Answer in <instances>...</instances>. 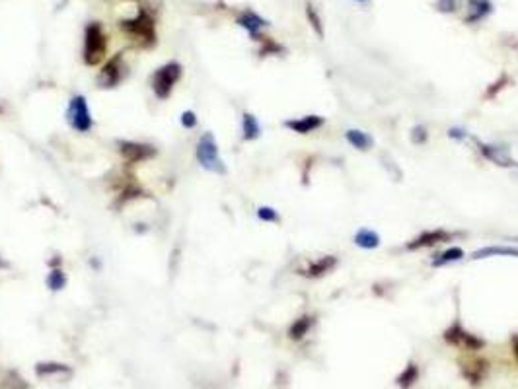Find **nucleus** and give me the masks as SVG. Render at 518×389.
<instances>
[{"label":"nucleus","mask_w":518,"mask_h":389,"mask_svg":"<svg viewBox=\"0 0 518 389\" xmlns=\"http://www.w3.org/2000/svg\"><path fill=\"white\" fill-rule=\"evenodd\" d=\"M419 379V368L413 362H409L407 366L403 368V372L396 378V384H398V388L400 389H409L413 388L415 381Z\"/></svg>","instance_id":"nucleus-22"},{"label":"nucleus","mask_w":518,"mask_h":389,"mask_svg":"<svg viewBox=\"0 0 518 389\" xmlns=\"http://www.w3.org/2000/svg\"><path fill=\"white\" fill-rule=\"evenodd\" d=\"M182 74H184V67L177 60H170V63L162 65L160 69L154 70V74L150 76V88H152L154 96L160 102L168 100L173 93L175 84L182 80Z\"/></svg>","instance_id":"nucleus-3"},{"label":"nucleus","mask_w":518,"mask_h":389,"mask_svg":"<svg viewBox=\"0 0 518 389\" xmlns=\"http://www.w3.org/2000/svg\"><path fill=\"white\" fill-rule=\"evenodd\" d=\"M493 12V4L491 0H468V16H466V23H477L482 22L484 18H487Z\"/></svg>","instance_id":"nucleus-15"},{"label":"nucleus","mask_w":518,"mask_h":389,"mask_svg":"<svg viewBox=\"0 0 518 389\" xmlns=\"http://www.w3.org/2000/svg\"><path fill=\"white\" fill-rule=\"evenodd\" d=\"M123 74H125V65H123V53H117L114 57L109 58L105 63L98 78H96V84L98 88L102 90H114L119 86V82L123 80Z\"/></svg>","instance_id":"nucleus-7"},{"label":"nucleus","mask_w":518,"mask_h":389,"mask_svg":"<svg viewBox=\"0 0 518 389\" xmlns=\"http://www.w3.org/2000/svg\"><path fill=\"white\" fill-rule=\"evenodd\" d=\"M449 137L450 138H458V140H464V138L468 137V135H466V131H464V129H454V126H452V129L449 131Z\"/></svg>","instance_id":"nucleus-33"},{"label":"nucleus","mask_w":518,"mask_h":389,"mask_svg":"<svg viewBox=\"0 0 518 389\" xmlns=\"http://www.w3.org/2000/svg\"><path fill=\"white\" fill-rule=\"evenodd\" d=\"M306 18H308V22H310L312 25V30L318 34V37H323L325 35V32H323V23H322V18H320V14H318V10L314 8V4H306Z\"/></svg>","instance_id":"nucleus-26"},{"label":"nucleus","mask_w":518,"mask_h":389,"mask_svg":"<svg viewBox=\"0 0 518 389\" xmlns=\"http://www.w3.org/2000/svg\"><path fill=\"white\" fill-rule=\"evenodd\" d=\"M261 135V125L257 121V117L252 113H244L242 115V138L244 140H255Z\"/></svg>","instance_id":"nucleus-20"},{"label":"nucleus","mask_w":518,"mask_h":389,"mask_svg":"<svg viewBox=\"0 0 518 389\" xmlns=\"http://www.w3.org/2000/svg\"><path fill=\"white\" fill-rule=\"evenodd\" d=\"M444 341L449 344H454V346H462L466 351H479V348L485 346L484 339H479V337H475L472 333L466 331L460 323H454L452 327H449L444 331Z\"/></svg>","instance_id":"nucleus-8"},{"label":"nucleus","mask_w":518,"mask_h":389,"mask_svg":"<svg viewBox=\"0 0 518 389\" xmlns=\"http://www.w3.org/2000/svg\"><path fill=\"white\" fill-rule=\"evenodd\" d=\"M489 364L485 362L484 358H472V360H462V374L464 378L468 379L470 384L477 386L482 384V379L485 378V372H487Z\"/></svg>","instance_id":"nucleus-14"},{"label":"nucleus","mask_w":518,"mask_h":389,"mask_svg":"<svg viewBox=\"0 0 518 389\" xmlns=\"http://www.w3.org/2000/svg\"><path fill=\"white\" fill-rule=\"evenodd\" d=\"M236 23H238L240 27H244V30H246L248 34L252 35L255 41H257V39L261 37V34H259V32H261L263 27H267V25H269V23H267V20H263V18H261L259 14H255V12H252V10H244L242 14L238 16Z\"/></svg>","instance_id":"nucleus-12"},{"label":"nucleus","mask_w":518,"mask_h":389,"mask_svg":"<svg viewBox=\"0 0 518 389\" xmlns=\"http://www.w3.org/2000/svg\"><path fill=\"white\" fill-rule=\"evenodd\" d=\"M35 376L45 379H63L72 376V368L61 362H37L35 364Z\"/></svg>","instance_id":"nucleus-11"},{"label":"nucleus","mask_w":518,"mask_h":389,"mask_svg":"<svg viewBox=\"0 0 518 389\" xmlns=\"http://www.w3.org/2000/svg\"><path fill=\"white\" fill-rule=\"evenodd\" d=\"M507 82H508L507 74H503V76H501V78L495 82V84H491V88H487V92H485V98H495L497 92H499V90H503Z\"/></svg>","instance_id":"nucleus-32"},{"label":"nucleus","mask_w":518,"mask_h":389,"mask_svg":"<svg viewBox=\"0 0 518 389\" xmlns=\"http://www.w3.org/2000/svg\"><path fill=\"white\" fill-rule=\"evenodd\" d=\"M347 142L353 146V148L357 150H370L374 146V138L370 137L369 133H363V131H358V129H349L345 133Z\"/></svg>","instance_id":"nucleus-18"},{"label":"nucleus","mask_w":518,"mask_h":389,"mask_svg":"<svg viewBox=\"0 0 518 389\" xmlns=\"http://www.w3.org/2000/svg\"><path fill=\"white\" fill-rule=\"evenodd\" d=\"M0 389H30V386L16 370H8L0 376Z\"/></svg>","instance_id":"nucleus-23"},{"label":"nucleus","mask_w":518,"mask_h":389,"mask_svg":"<svg viewBox=\"0 0 518 389\" xmlns=\"http://www.w3.org/2000/svg\"><path fill=\"white\" fill-rule=\"evenodd\" d=\"M180 123H182V126H184V129H195V126H197L195 111H191V109L184 111V113H182V117H180Z\"/></svg>","instance_id":"nucleus-31"},{"label":"nucleus","mask_w":518,"mask_h":389,"mask_svg":"<svg viewBox=\"0 0 518 389\" xmlns=\"http://www.w3.org/2000/svg\"><path fill=\"white\" fill-rule=\"evenodd\" d=\"M107 34L100 22H90L84 30V47H82V58L86 67H98L107 57Z\"/></svg>","instance_id":"nucleus-2"},{"label":"nucleus","mask_w":518,"mask_h":389,"mask_svg":"<svg viewBox=\"0 0 518 389\" xmlns=\"http://www.w3.org/2000/svg\"><path fill=\"white\" fill-rule=\"evenodd\" d=\"M195 158L199 166L207 172L217 173V175L226 173V166H224V160L220 158L219 144H217V138L213 137V133H203L201 138L197 140Z\"/></svg>","instance_id":"nucleus-4"},{"label":"nucleus","mask_w":518,"mask_h":389,"mask_svg":"<svg viewBox=\"0 0 518 389\" xmlns=\"http://www.w3.org/2000/svg\"><path fill=\"white\" fill-rule=\"evenodd\" d=\"M335 265H337V257H334V255H323L318 261L308 265V269H304L300 273L304 276H308V278H320V276L327 275Z\"/></svg>","instance_id":"nucleus-16"},{"label":"nucleus","mask_w":518,"mask_h":389,"mask_svg":"<svg viewBox=\"0 0 518 389\" xmlns=\"http://www.w3.org/2000/svg\"><path fill=\"white\" fill-rule=\"evenodd\" d=\"M437 10L442 14H452L458 10V0H437Z\"/></svg>","instance_id":"nucleus-30"},{"label":"nucleus","mask_w":518,"mask_h":389,"mask_svg":"<svg viewBox=\"0 0 518 389\" xmlns=\"http://www.w3.org/2000/svg\"><path fill=\"white\" fill-rule=\"evenodd\" d=\"M257 41H261V49H259V55L261 57H267V55H277V53H281L283 51V47L275 43L271 37H259Z\"/></svg>","instance_id":"nucleus-27"},{"label":"nucleus","mask_w":518,"mask_h":389,"mask_svg":"<svg viewBox=\"0 0 518 389\" xmlns=\"http://www.w3.org/2000/svg\"><path fill=\"white\" fill-rule=\"evenodd\" d=\"M117 152L123 158V162H127L129 166L149 162L158 154V150L154 148L152 144L137 142V140H117Z\"/></svg>","instance_id":"nucleus-6"},{"label":"nucleus","mask_w":518,"mask_h":389,"mask_svg":"<svg viewBox=\"0 0 518 389\" xmlns=\"http://www.w3.org/2000/svg\"><path fill=\"white\" fill-rule=\"evenodd\" d=\"M512 348H515V356L518 358V335L512 339Z\"/></svg>","instance_id":"nucleus-34"},{"label":"nucleus","mask_w":518,"mask_h":389,"mask_svg":"<svg viewBox=\"0 0 518 389\" xmlns=\"http://www.w3.org/2000/svg\"><path fill=\"white\" fill-rule=\"evenodd\" d=\"M355 245L363 247V249H376L380 245V236L374 230H358L357 236H355Z\"/></svg>","instance_id":"nucleus-21"},{"label":"nucleus","mask_w":518,"mask_h":389,"mask_svg":"<svg viewBox=\"0 0 518 389\" xmlns=\"http://www.w3.org/2000/svg\"><path fill=\"white\" fill-rule=\"evenodd\" d=\"M312 325H314V318L312 315H300L299 320L292 321V325L288 327V339L290 341H300V339H304L308 331L312 329Z\"/></svg>","instance_id":"nucleus-17"},{"label":"nucleus","mask_w":518,"mask_h":389,"mask_svg":"<svg viewBox=\"0 0 518 389\" xmlns=\"http://www.w3.org/2000/svg\"><path fill=\"white\" fill-rule=\"evenodd\" d=\"M67 282H69V278H67L65 271H63L61 267L51 269V273H49L45 278V285L51 292H61V290H65Z\"/></svg>","instance_id":"nucleus-24"},{"label":"nucleus","mask_w":518,"mask_h":389,"mask_svg":"<svg viewBox=\"0 0 518 389\" xmlns=\"http://www.w3.org/2000/svg\"><path fill=\"white\" fill-rule=\"evenodd\" d=\"M409 137H411V142L413 144H417V146H421V144H425L427 142V138H429V135H427V129L423 125H415L413 129H411V133H409Z\"/></svg>","instance_id":"nucleus-28"},{"label":"nucleus","mask_w":518,"mask_h":389,"mask_svg":"<svg viewBox=\"0 0 518 389\" xmlns=\"http://www.w3.org/2000/svg\"><path fill=\"white\" fill-rule=\"evenodd\" d=\"M323 123H325V119L320 117V115H306V117H299V119H288V121H285V126L290 129L292 133L308 135L312 131L320 129Z\"/></svg>","instance_id":"nucleus-13"},{"label":"nucleus","mask_w":518,"mask_h":389,"mask_svg":"<svg viewBox=\"0 0 518 389\" xmlns=\"http://www.w3.org/2000/svg\"><path fill=\"white\" fill-rule=\"evenodd\" d=\"M487 257H518V247H501V245H493V247H482L473 253V261L479 259H487Z\"/></svg>","instance_id":"nucleus-19"},{"label":"nucleus","mask_w":518,"mask_h":389,"mask_svg":"<svg viewBox=\"0 0 518 389\" xmlns=\"http://www.w3.org/2000/svg\"><path fill=\"white\" fill-rule=\"evenodd\" d=\"M67 123L76 133H88L94 126L90 107H88V102H86V98L82 93H76V96L70 98L69 107H67Z\"/></svg>","instance_id":"nucleus-5"},{"label":"nucleus","mask_w":518,"mask_h":389,"mask_svg":"<svg viewBox=\"0 0 518 389\" xmlns=\"http://www.w3.org/2000/svg\"><path fill=\"white\" fill-rule=\"evenodd\" d=\"M464 259V249L462 247H450L442 255H438V259L433 261V267H444L449 263H456V261H462Z\"/></svg>","instance_id":"nucleus-25"},{"label":"nucleus","mask_w":518,"mask_h":389,"mask_svg":"<svg viewBox=\"0 0 518 389\" xmlns=\"http://www.w3.org/2000/svg\"><path fill=\"white\" fill-rule=\"evenodd\" d=\"M479 150L484 154L485 158L489 162H493L495 166H501V168H518V164L512 160L510 152L503 146H493V144H484L479 142Z\"/></svg>","instance_id":"nucleus-10"},{"label":"nucleus","mask_w":518,"mask_h":389,"mask_svg":"<svg viewBox=\"0 0 518 389\" xmlns=\"http://www.w3.org/2000/svg\"><path fill=\"white\" fill-rule=\"evenodd\" d=\"M119 30L127 35L135 45L140 47V49H152V47L156 45V39H158V35H156V22H154V18H152L149 8H144V6H140L133 18L121 20L119 22Z\"/></svg>","instance_id":"nucleus-1"},{"label":"nucleus","mask_w":518,"mask_h":389,"mask_svg":"<svg viewBox=\"0 0 518 389\" xmlns=\"http://www.w3.org/2000/svg\"><path fill=\"white\" fill-rule=\"evenodd\" d=\"M355 2H367V0H355Z\"/></svg>","instance_id":"nucleus-35"},{"label":"nucleus","mask_w":518,"mask_h":389,"mask_svg":"<svg viewBox=\"0 0 518 389\" xmlns=\"http://www.w3.org/2000/svg\"><path fill=\"white\" fill-rule=\"evenodd\" d=\"M257 218L263 222H279V214L273 206H259L257 208Z\"/></svg>","instance_id":"nucleus-29"},{"label":"nucleus","mask_w":518,"mask_h":389,"mask_svg":"<svg viewBox=\"0 0 518 389\" xmlns=\"http://www.w3.org/2000/svg\"><path fill=\"white\" fill-rule=\"evenodd\" d=\"M452 238V234L446 232V230H427L421 236H417L413 241L407 243V249L409 252H417V249H423V247H433L437 243H442V241H449Z\"/></svg>","instance_id":"nucleus-9"}]
</instances>
